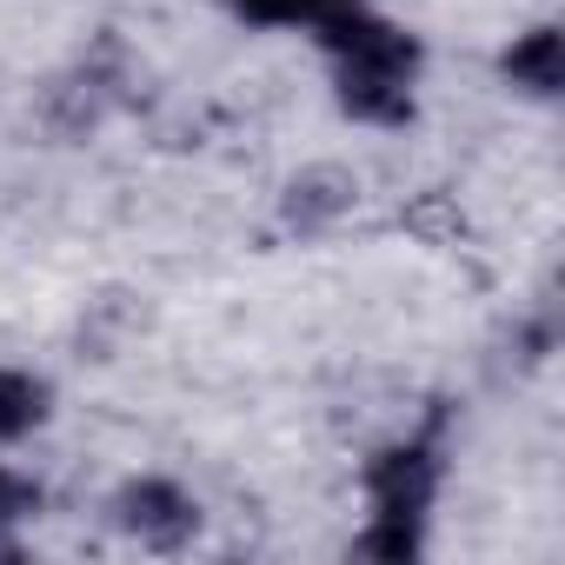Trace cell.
<instances>
[{
	"label": "cell",
	"instance_id": "cell-1",
	"mask_svg": "<svg viewBox=\"0 0 565 565\" xmlns=\"http://www.w3.org/2000/svg\"><path fill=\"white\" fill-rule=\"evenodd\" d=\"M433 492H439V452L426 439H399V446L373 452L366 459L373 525L360 532V552H373V558H413Z\"/></svg>",
	"mask_w": 565,
	"mask_h": 565
},
{
	"label": "cell",
	"instance_id": "cell-2",
	"mask_svg": "<svg viewBox=\"0 0 565 565\" xmlns=\"http://www.w3.org/2000/svg\"><path fill=\"white\" fill-rule=\"evenodd\" d=\"M120 525H127L140 545L173 552V545H186V539L200 532V499H193L186 486H173V479H134V486L120 492Z\"/></svg>",
	"mask_w": 565,
	"mask_h": 565
},
{
	"label": "cell",
	"instance_id": "cell-3",
	"mask_svg": "<svg viewBox=\"0 0 565 565\" xmlns=\"http://www.w3.org/2000/svg\"><path fill=\"white\" fill-rule=\"evenodd\" d=\"M499 74H505L519 94L552 100V94L565 87V41H558V28H525V34L499 54Z\"/></svg>",
	"mask_w": 565,
	"mask_h": 565
},
{
	"label": "cell",
	"instance_id": "cell-4",
	"mask_svg": "<svg viewBox=\"0 0 565 565\" xmlns=\"http://www.w3.org/2000/svg\"><path fill=\"white\" fill-rule=\"evenodd\" d=\"M340 107L366 127H406L413 120V81L393 74H340Z\"/></svg>",
	"mask_w": 565,
	"mask_h": 565
},
{
	"label": "cell",
	"instance_id": "cell-5",
	"mask_svg": "<svg viewBox=\"0 0 565 565\" xmlns=\"http://www.w3.org/2000/svg\"><path fill=\"white\" fill-rule=\"evenodd\" d=\"M54 413V386L28 366H0V446H14L28 433H41Z\"/></svg>",
	"mask_w": 565,
	"mask_h": 565
},
{
	"label": "cell",
	"instance_id": "cell-6",
	"mask_svg": "<svg viewBox=\"0 0 565 565\" xmlns=\"http://www.w3.org/2000/svg\"><path fill=\"white\" fill-rule=\"evenodd\" d=\"M347 8H360V0H233V14L253 28H313V34Z\"/></svg>",
	"mask_w": 565,
	"mask_h": 565
},
{
	"label": "cell",
	"instance_id": "cell-7",
	"mask_svg": "<svg viewBox=\"0 0 565 565\" xmlns=\"http://www.w3.org/2000/svg\"><path fill=\"white\" fill-rule=\"evenodd\" d=\"M28 499H34V486H28L21 472H8V466H0V519H14Z\"/></svg>",
	"mask_w": 565,
	"mask_h": 565
}]
</instances>
